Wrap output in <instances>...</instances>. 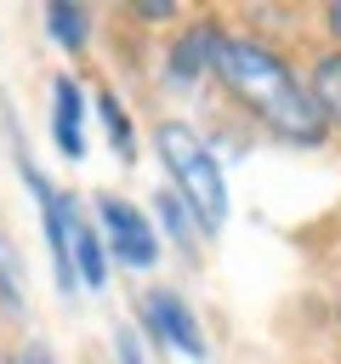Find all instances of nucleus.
<instances>
[{
	"mask_svg": "<svg viewBox=\"0 0 341 364\" xmlns=\"http://www.w3.org/2000/svg\"><path fill=\"white\" fill-rule=\"evenodd\" d=\"M210 80H216L261 131H273L278 142L318 148V142L330 136V125L318 119V108H313V97H307V80H301L267 40H256V34H233V28H227L222 46H216Z\"/></svg>",
	"mask_w": 341,
	"mask_h": 364,
	"instance_id": "f257e3e1",
	"label": "nucleus"
},
{
	"mask_svg": "<svg viewBox=\"0 0 341 364\" xmlns=\"http://www.w3.org/2000/svg\"><path fill=\"white\" fill-rule=\"evenodd\" d=\"M153 154H159V165H165V176H170V193H176V199L188 205V216L199 222V233H205V239L222 233V222H227V171H222L216 148H210L188 119L165 114V119L153 125Z\"/></svg>",
	"mask_w": 341,
	"mask_h": 364,
	"instance_id": "f03ea898",
	"label": "nucleus"
},
{
	"mask_svg": "<svg viewBox=\"0 0 341 364\" xmlns=\"http://www.w3.org/2000/svg\"><path fill=\"white\" fill-rule=\"evenodd\" d=\"M136 336L153 341V347L182 353L188 364H205V358H210V341H205L199 313H193L188 296L170 290V284H148V290L136 296Z\"/></svg>",
	"mask_w": 341,
	"mask_h": 364,
	"instance_id": "7ed1b4c3",
	"label": "nucleus"
},
{
	"mask_svg": "<svg viewBox=\"0 0 341 364\" xmlns=\"http://www.w3.org/2000/svg\"><path fill=\"white\" fill-rule=\"evenodd\" d=\"M91 210H97V239L108 250L114 267H131V273H148L159 262V233H153V216L119 193H91Z\"/></svg>",
	"mask_w": 341,
	"mask_h": 364,
	"instance_id": "20e7f679",
	"label": "nucleus"
},
{
	"mask_svg": "<svg viewBox=\"0 0 341 364\" xmlns=\"http://www.w3.org/2000/svg\"><path fill=\"white\" fill-rule=\"evenodd\" d=\"M85 114H91V97L80 85V74L74 68L51 74V85H45V125H51V142H57V154L68 165L85 159Z\"/></svg>",
	"mask_w": 341,
	"mask_h": 364,
	"instance_id": "39448f33",
	"label": "nucleus"
},
{
	"mask_svg": "<svg viewBox=\"0 0 341 364\" xmlns=\"http://www.w3.org/2000/svg\"><path fill=\"white\" fill-rule=\"evenodd\" d=\"M222 23L216 17H193L182 34H170L165 46V85L170 91H193L210 68H216V46H222Z\"/></svg>",
	"mask_w": 341,
	"mask_h": 364,
	"instance_id": "423d86ee",
	"label": "nucleus"
},
{
	"mask_svg": "<svg viewBox=\"0 0 341 364\" xmlns=\"http://www.w3.org/2000/svg\"><path fill=\"white\" fill-rule=\"evenodd\" d=\"M40 28H45V40H51L63 57H85V51H91V34H97V11L80 6V0H51V6L40 11Z\"/></svg>",
	"mask_w": 341,
	"mask_h": 364,
	"instance_id": "0eeeda50",
	"label": "nucleus"
},
{
	"mask_svg": "<svg viewBox=\"0 0 341 364\" xmlns=\"http://www.w3.org/2000/svg\"><path fill=\"white\" fill-rule=\"evenodd\" d=\"M91 108H97V119H102L108 154H114L119 165H136V159H142V142H136V125H131V108H125V97H119L114 85H97Z\"/></svg>",
	"mask_w": 341,
	"mask_h": 364,
	"instance_id": "6e6552de",
	"label": "nucleus"
},
{
	"mask_svg": "<svg viewBox=\"0 0 341 364\" xmlns=\"http://www.w3.org/2000/svg\"><path fill=\"white\" fill-rule=\"evenodd\" d=\"M0 318L28 324V267H23V250L6 228H0Z\"/></svg>",
	"mask_w": 341,
	"mask_h": 364,
	"instance_id": "1a4fd4ad",
	"label": "nucleus"
},
{
	"mask_svg": "<svg viewBox=\"0 0 341 364\" xmlns=\"http://www.w3.org/2000/svg\"><path fill=\"white\" fill-rule=\"evenodd\" d=\"M153 216H159V222H153V233H159V239H170V245H176V250H182V256H188V262L199 267L205 233H199V222L188 216V205H182V199H176L170 188H165V193H153Z\"/></svg>",
	"mask_w": 341,
	"mask_h": 364,
	"instance_id": "9d476101",
	"label": "nucleus"
},
{
	"mask_svg": "<svg viewBox=\"0 0 341 364\" xmlns=\"http://www.w3.org/2000/svg\"><path fill=\"white\" fill-rule=\"evenodd\" d=\"M68 256H74V279H80V290H102V284H108L114 262H108V250H102V239H97V228H91L85 216H74Z\"/></svg>",
	"mask_w": 341,
	"mask_h": 364,
	"instance_id": "9b49d317",
	"label": "nucleus"
},
{
	"mask_svg": "<svg viewBox=\"0 0 341 364\" xmlns=\"http://www.w3.org/2000/svg\"><path fill=\"white\" fill-rule=\"evenodd\" d=\"M307 97H313L324 125H341V51H324L307 68Z\"/></svg>",
	"mask_w": 341,
	"mask_h": 364,
	"instance_id": "f8f14e48",
	"label": "nucleus"
},
{
	"mask_svg": "<svg viewBox=\"0 0 341 364\" xmlns=\"http://www.w3.org/2000/svg\"><path fill=\"white\" fill-rule=\"evenodd\" d=\"M114 364H153L148 341L136 336V324H114Z\"/></svg>",
	"mask_w": 341,
	"mask_h": 364,
	"instance_id": "ddd939ff",
	"label": "nucleus"
},
{
	"mask_svg": "<svg viewBox=\"0 0 341 364\" xmlns=\"http://www.w3.org/2000/svg\"><path fill=\"white\" fill-rule=\"evenodd\" d=\"M131 17H142V23H170L176 17V6L170 0H142V6H125Z\"/></svg>",
	"mask_w": 341,
	"mask_h": 364,
	"instance_id": "4468645a",
	"label": "nucleus"
},
{
	"mask_svg": "<svg viewBox=\"0 0 341 364\" xmlns=\"http://www.w3.org/2000/svg\"><path fill=\"white\" fill-rule=\"evenodd\" d=\"M23 364H57V353H51L45 341H28V347H23Z\"/></svg>",
	"mask_w": 341,
	"mask_h": 364,
	"instance_id": "2eb2a0df",
	"label": "nucleus"
},
{
	"mask_svg": "<svg viewBox=\"0 0 341 364\" xmlns=\"http://www.w3.org/2000/svg\"><path fill=\"white\" fill-rule=\"evenodd\" d=\"M324 28H330V34H335V46H341V0H335V6H324Z\"/></svg>",
	"mask_w": 341,
	"mask_h": 364,
	"instance_id": "dca6fc26",
	"label": "nucleus"
},
{
	"mask_svg": "<svg viewBox=\"0 0 341 364\" xmlns=\"http://www.w3.org/2000/svg\"><path fill=\"white\" fill-rule=\"evenodd\" d=\"M335 318H341V301H335Z\"/></svg>",
	"mask_w": 341,
	"mask_h": 364,
	"instance_id": "f3484780",
	"label": "nucleus"
}]
</instances>
